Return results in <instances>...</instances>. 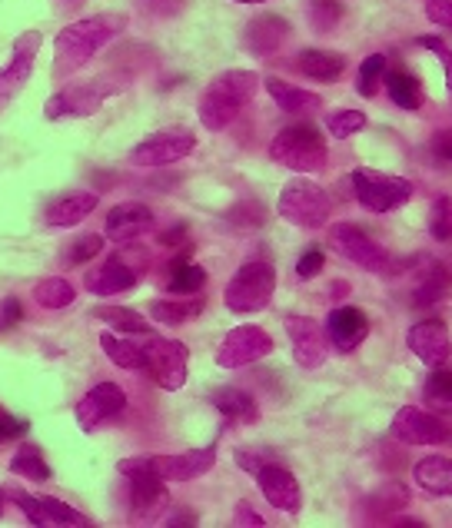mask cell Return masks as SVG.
Segmentation results:
<instances>
[{
  "mask_svg": "<svg viewBox=\"0 0 452 528\" xmlns=\"http://www.w3.org/2000/svg\"><path fill=\"white\" fill-rule=\"evenodd\" d=\"M27 429H30V422L17 419V416H10V412L0 409V439H20Z\"/></svg>",
  "mask_w": 452,
  "mask_h": 528,
  "instance_id": "48",
  "label": "cell"
},
{
  "mask_svg": "<svg viewBox=\"0 0 452 528\" xmlns=\"http://www.w3.org/2000/svg\"><path fill=\"white\" fill-rule=\"evenodd\" d=\"M127 27L123 14H94L84 17L77 24L64 27L54 40V77L67 80L74 77L80 67L90 64L100 50H104L120 30Z\"/></svg>",
  "mask_w": 452,
  "mask_h": 528,
  "instance_id": "1",
  "label": "cell"
},
{
  "mask_svg": "<svg viewBox=\"0 0 452 528\" xmlns=\"http://www.w3.org/2000/svg\"><path fill=\"white\" fill-rule=\"evenodd\" d=\"M104 230H107V240L130 243L153 230V210L147 203H120L107 213Z\"/></svg>",
  "mask_w": 452,
  "mask_h": 528,
  "instance_id": "22",
  "label": "cell"
},
{
  "mask_svg": "<svg viewBox=\"0 0 452 528\" xmlns=\"http://www.w3.org/2000/svg\"><path fill=\"white\" fill-rule=\"evenodd\" d=\"M100 349H104L110 362H117L120 369L147 372V352H143V343H133V339H127V336L104 333L100 336Z\"/></svg>",
  "mask_w": 452,
  "mask_h": 528,
  "instance_id": "30",
  "label": "cell"
},
{
  "mask_svg": "<svg viewBox=\"0 0 452 528\" xmlns=\"http://www.w3.org/2000/svg\"><path fill=\"white\" fill-rule=\"evenodd\" d=\"M67 4H77V0H67Z\"/></svg>",
  "mask_w": 452,
  "mask_h": 528,
  "instance_id": "57",
  "label": "cell"
},
{
  "mask_svg": "<svg viewBox=\"0 0 452 528\" xmlns=\"http://www.w3.org/2000/svg\"><path fill=\"white\" fill-rule=\"evenodd\" d=\"M283 326H286V336H290V343H293V359H296V366H303V369H320L326 356H330V339H326V333L320 329V323L310 316H286L283 319Z\"/></svg>",
  "mask_w": 452,
  "mask_h": 528,
  "instance_id": "15",
  "label": "cell"
},
{
  "mask_svg": "<svg viewBox=\"0 0 452 528\" xmlns=\"http://www.w3.org/2000/svg\"><path fill=\"white\" fill-rule=\"evenodd\" d=\"M97 203H100L97 193H90V190H70L64 196H57V200L47 206L44 220L50 226H60V230H67V226L84 223L87 216L97 210Z\"/></svg>",
  "mask_w": 452,
  "mask_h": 528,
  "instance_id": "25",
  "label": "cell"
},
{
  "mask_svg": "<svg viewBox=\"0 0 452 528\" xmlns=\"http://www.w3.org/2000/svg\"><path fill=\"white\" fill-rule=\"evenodd\" d=\"M127 409V396H123V389L117 382H100L87 392L84 399L77 402L74 416H77V426L84 432H94L97 426H104L107 419L120 416V412Z\"/></svg>",
  "mask_w": 452,
  "mask_h": 528,
  "instance_id": "16",
  "label": "cell"
},
{
  "mask_svg": "<svg viewBox=\"0 0 452 528\" xmlns=\"http://www.w3.org/2000/svg\"><path fill=\"white\" fill-rule=\"evenodd\" d=\"M413 479L423 492L452 499V459H446V455H426V459H419L413 465Z\"/></svg>",
  "mask_w": 452,
  "mask_h": 528,
  "instance_id": "26",
  "label": "cell"
},
{
  "mask_svg": "<svg viewBox=\"0 0 452 528\" xmlns=\"http://www.w3.org/2000/svg\"><path fill=\"white\" fill-rule=\"evenodd\" d=\"M236 525H263V519L250 509V502L236 505Z\"/></svg>",
  "mask_w": 452,
  "mask_h": 528,
  "instance_id": "50",
  "label": "cell"
},
{
  "mask_svg": "<svg viewBox=\"0 0 452 528\" xmlns=\"http://www.w3.org/2000/svg\"><path fill=\"white\" fill-rule=\"evenodd\" d=\"M266 90H270V97L276 100V107L286 110V113H313L316 107H323V100L316 97V93L303 90V87H293V84L276 80V77L266 80Z\"/></svg>",
  "mask_w": 452,
  "mask_h": 528,
  "instance_id": "29",
  "label": "cell"
},
{
  "mask_svg": "<svg viewBox=\"0 0 452 528\" xmlns=\"http://www.w3.org/2000/svg\"><path fill=\"white\" fill-rule=\"evenodd\" d=\"M183 236H187V226H173V230H167V233H160V243L163 246H177V243H183Z\"/></svg>",
  "mask_w": 452,
  "mask_h": 528,
  "instance_id": "51",
  "label": "cell"
},
{
  "mask_svg": "<svg viewBox=\"0 0 452 528\" xmlns=\"http://www.w3.org/2000/svg\"><path fill=\"white\" fill-rule=\"evenodd\" d=\"M94 316L104 319L110 329H120V333H127V336H150L153 333L147 319H143L140 313H133V309H123V306H100V309H94Z\"/></svg>",
  "mask_w": 452,
  "mask_h": 528,
  "instance_id": "37",
  "label": "cell"
},
{
  "mask_svg": "<svg viewBox=\"0 0 452 528\" xmlns=\"http://www.w3.org/2000/svg\"><path fill=\"white\" fill-rule=\"evenodd\" d=\"M446 296H449V273L443 266H436V269H429L423 283L416 286L413 303L416 306H433V303H439V299H446Z\"/></svg>",
  "mask_w": 452,
  "mask_h": 528,
  "instance_id": "38",
  "label": "cell"
},
{
  "mask_svg": "<svg viewBox=\"0 0 452 528\" xmlns=\"http://www.w3.org/2000/svg\"><path fill=\"white\" fill-rule=\"evenodd\" d=\"M7 495L20 505V512H24L34 525H90L84 512H77L74 505H67L60 499H50V495H27L17 489H10Z\"/></svg>",
  "mask_w": 452,
  "mask_h": 528,
  "instance_id": "19",
  "label": "cell"
},
{
  "mask_svg": "<svg viewBox=\"0 0 452 528\" xmlns=\"http://www.w3.org/2000/svg\"><path fill=\"white\" fill-rule=\"evenodd\" d=\"M256 485H260L263 499L273 505V509L280 512H290L296 515L303 509V492H300V482H296V475L286 469L283 462H270L263 465L260 472H256Z\"/></svg>",
  "mask_w": 452,
  "mask_h": 528,
  "instance_id": "18",
  "label": "cell"
},
{
  "mask_svg": "<svg viewBox=\"0 0 452 528\" xmlns=\"http://www.w3.org/2000/svg\"><path fill=\"white\" fill-rule=\"evenodd\" d=\"M423 399L433 412H443V416H452V369L433 366L429 372L426 386H423Z\"/></svg>",
  "mask_w": 452,
  "mask_h": 528,
  "instance_id": "34",
  "label": "cell"
},
{
  "mask_svg": "<svg viewBox=\"0 0 452 528\" xmlns=\"http://www.w3.org/2000/svg\"><path fill=\"white\" fill-rule=\"evenodd\" d=\"M349 293V283H333V296L339 299V296H346Z\"/></svg>",
  "mask_w": 452,
  "mask_h": 528,
  "instance_id": "54",
  "label": "cell"
},
{
  "mask_svg": "<svg viewBox=\"0 0 452 528\" xmlns=\"http://www.w3.org/2000/svg\"><path fill=\"white\" fill-rule=\"evenodd\" d=\"M10 472L20 475V479H30V482L50 479V465L37 445H20V449L14 452V459H10Z\"/></svg>",
  "mask_w": 452,
  "mask_h": 528,
  "instance_id": "36",
  "label": "cell"
},
{
  "mask_svg": "<svg viewBox=\"0 0 452 528\" xmlns=\"http://www.w3.org/2000/svg\"><path fill=\"white\" fill-rule=\"evenodd\" d=\"M130 482V505L137 519H157L170 509V492L157 472H133L127 475Z\"/></svg>",
  "mask_w": 452,
  "mask_h": 528,
  "instance_id": "21",
  "label": "cell"
},
{
  "mask_svg": "<svg viewBox=\"0 0 452 528\" xmlns=\"http://www.w3.org/2000/svg\"><path fill=\"white\" fill-rule=\"evenodd\" d=\"M77 299V289L64 276H47L34 286V303L44 309H67Z\"/></svg>",
  "mask_w": 452,
  "mask_h": 528,
  "instance_id": "35",
  "label": "cell"
},
{
  "mask_svg": "<svg viewBox=\"0 0 452 528\" xmlns=\"http://www.w3.org/2000/svg\"><path fill=\"white\" fill-rule=\"evenodd\" d=\"M296 67L300 74H306L310 80H320V84H336L346 70V57L343 54H333V50H303L296 57Z\"/></svg>",
  "mask_w": 452,
  "mask_h": 528,
  "instance_id": "27",
  "label": "cell"
},
{
  "mask_svg": "<svg viewBox=\"0 0 452 528\" xmlns=\"http://www.w3.org/2000/svg\"><path fill=\"white\" fill-rule=\"evenodd\" d=\"M290 37V24L280 14H260L253 17L243 30V47L253 57H270L283 47V40Z\"/></svg>",
  "mask_w": 452,
  "mask_h": 528,
  "instance_id": "24",
  "label": "cell"
},
{
  "mask_svg": "<svg viewBox=\"0 0 452 528\" xmlns=\"http://www.w3.org/2000/svg\"><path fill=\"white\" fill-rule=\"evenodd\" d=\"M363 127H366L363 110H339V113H330V117H326V130H330L336 140H349Z\"/></svg>",
  "mask_w": 452,
  "mask_h": 528,
  "instance_id": "40",
  "label": "cell"
},
{
  "mask_svg": "<svg viewBox=\"0 0 452 528\" xmlns=\"http://www.w3.org/2000/svg\"><path fill=\"white\" fill-rule=\"evenodd\" d=\"M120 87H113L110 80H87V84L64 87L60 93L47 100L44 117L47 120H77V117H94L104 107L107 97H113Z\"/></svg>",
  "mask_w": 452,
  "mask_h": 528,
  "instance_id": "9",
  "label": "cell"
},
{
  "mask_svg": "<svg viewBox=\"0 0 452 528\" xmlns=\"http://www.w3.org/2000/svg\"><path fill=\"white\" fill-rule=\"evenodd\" d=\"M193 150H197V137L187 127H167L137 143L130 150V163L133 167H170L177 160H187Z\"/></svg>",
  "mask_w": 452,
  "mask_h": 528,
  "instance_id": "11",
  "label": "cell"
},
{
  "mask_svg": "<svg viewBox=\"0 0 452 528\" xmlns=\"http://www.w3.org/2000/svg\"><path fill=\"white\" fill-rule=\"evenodd\" d=\"M406 346L413 349V356H419V362H426V366H443L452 352L449 329L443 319H419L416 326H409Z\"/></svg>",
  "mask_w": 452,
  "mask_h": 528,
  "instance_id": "20",
  "label": "cell"
},
{
  "mask_svg": "<svg viewBox=\"0 0 452 528\" xmlns=\"http://www.w3.org/2000/svg\"><path fill=\"white\" fill-rule=\"evenodd\" d=\"M217 465V449H193L177 455H133V459L117 462L120 475L133 472H157L163 482H193L207 475Z\"/></svg>",
  "mask_w": 452,
  "mask_h": 528,
  "instance_id": "5",
  "label": "cell"
},
{
  "mask_svg": "<svg viewBox=\"0 0 452 528\" xmlns=\"http://www.w3.org/2000/svg\"><path fill=\"white\" fill-rule=\"evenodd\" d=\"M273 352V336L260 326H236L223 336L217 349V366L220 369H243L253 362L266 359Z\"/></svg>",
  "mask_w": 452,
  "mask_h": 528,
  "instance_id": "13",
  "label": "cell"
},
{
  "mask_svg": "<svg viewBox=\"0 0 452 528\" xmlns=\"http://www.w3.org/2000/svg\"><path fill=\"white\" fill-rule=\"evenodd\" d=\"M203 283H207V269H203V266L190 263V260H173V263H170L167 293L190 296V293H200Z\"/></svg>",
  "mask_w": 452,
  "mask_h": 528,
  "instance_id": "33",
  "label": "cell"
},
{
  "mask_svg": "<svg viewBox=\"0 0 452 528\" xmlns=\"http://www.w3.org/2000/svg\"><path fill=\"white\" fill-rule=\"evenodd\" d=\"M203 313V299H157L150 303V316L163 326H183Z\"/></svg>",
  "mask_w": 452,
  "mask_h": 528,
  "instance_id": "32",
  "label": "cell"
},
{
  "mask_svg": "<svg viewBox=\"0 0 452 528\" xmlns=\"http://www.w3.org/2000/svg\"><path fill=\"white\" fill-rule=\"evenodd\" d=\"M419 47H429V50H436V57H439V64H443L446 70V90L452 93V50L443 44L439 37H419Z\"/></svg>",
  "mask_w": 452,
  "mask_h": 528,
  "instance_id": "46",
  "label": "cell"
},
{
  "mask_svg": "<svg viewBox=\"0 0 452 528\" xmlns=\"http://www.w3.org/2000/svg\"><path fill=\"white\" fill-rule=\"evenodd\" d=\"M386 77V57L383 54H373L366 57L363 64H359V80H356V90L363 93V97H373L379 80Z\"/></svg>",
  "mask_w": 452,
  "mask_h": 528,
  "instance_id": "42",
  "label": "cell"
},
{
  "mask_svg": "<svg viewBox=\"0 0 452 528\" xmlns=\"http://www.w3.org/2000/svg\"><path fill=\"white\" fill-rule=\"evenodd\" d=\"M4 495H7V492H4V489H0V515H4Z\"/></svg>",
  "mask_w": 452,
  "mask_h": 528,
  "instance_id": "55",
  "label": "cell"
},
{
  "mask_svg": "<svg viewBox=\"0 0 452 528\" xmlns=\"http://www.w3.org/2000/svg\"><path fill=\"white\" fill-rule=\"evenodd\" d=\"M236 4H263V0H236Z\"/></svg>",
  "mask_w": 452,
  "mask_h": 528,
  "instance_id": "56",
  "label": "cell"
},
{
  "mask_svg": "<svg viewBox=\"0 0 452 528\" xmlns=\"http://www.w3.org/2000/svg\"><path fill=\"white\" fill-rule=\"evenodd\" d=\"M429 236L433 240H452V196H439L429 206Z\"/></svg>",
  "mask_w": 452,
  "mask_h": 528,
  "instance_id": "41",
  "label": "cell"
},
{
  "mask_svg": "<svg viewBox=\"0 0 452 528\" xmlns=\"http://www.w3.org/2000/svg\"><path fill=\"white\" fill-rule=\"evenodd\" d=\"M326 243H330V250L343 256V260L363 266L366 273H386V269H389V253L366 230H359L356 223H336V226H330V236H326Z\"/></svg>",
  "mask_w": 452,
  "mask_h": 528,
  "instance_id": "10",
  "label": "cell"
},
{
  "mask_svg": "<svg viewBox=\"0 0 452 528\" xmlns=\"http://www.w3.org/2000/svg\"><path fill=\"white\" fill-rule=\"evenodd\" d=\"M20 319H24V306H20L14 296H10V299H4V306H0V329H10V326H17Z\"/></svg>",
  "mask_w": 452,
  "mask_h": 528,
  "instance_id": "49",
  "label": "cell"
},
{
  "mask_svg": "<svg viewBox=\"0 0 452 528\" xmlns=\"http://www.w3.org/2000/svg\"><path fill=\"white\" fill-rule=\"evenodd\" d=\"M273 293H276V269L266 260H250L236 269L233 279L226 283L223 303L230 313L246 316V313H260V309L270 306Z\"/></svg>",
  "mask_w": 452,
  "mask_h": 528,
  "instance_id": "4",
  "label": "cell"
},
{
  "mask_svg": "<svg viewBox=\"0 0 452 528\" xmlns=\"http://www.w3.org/2000/svg\"><path fill=\"white\" fill-rule=\"evenodd\" d=\"M369 336V319L356 306H336L326 319V339L339 352H353Z\"/></svg>",
  "mask_w": 452,
  "mask_h": 528,
  "instance_id": "23",
  "label": "cell"
},
{
  "mask_svg": "<svg viewBox=\"0 0 452 528\" xmlns=\"http://www.w3.org/2000/svg\"><path fill=\"white\" fill-rule=\"evenodd\" d=\"M270 462H280V459H276V452H266V449H240V452H236V465L246 469L250 475H256L263 465H270Z\"/></svg>",
  "mask_w": 452,
  "mask_h": 528,
  "instance_id": "44",
  "label": "cell"
},
{
  "mask_svg": "<svg viewBox=\"0 0 452 528\" xmlns=\"http://www.w3.org/2000/svg\"><path fill=\"white\" fill-rule=\"evenodd\" d=\"M197 522V515H177V519H170V525H193Z\"/></svg>",
  "mask_w": 452,
  "mask_h": 528,
  "instance_id": "53",
  "label": "cell"
},
{
  "mask_svg": "<svg viewBox=\"0 0 452 528\" xmlns=\"http://www.w3.org/2000/svg\"><path fill=\"white\" fill-rule=\"evenodd\" d=\"M349 183H353L359 206H366L369 213H393L399 206H406L409 196H413V183H409L406 176H393V173L369 170V167L353 170Z\"/></svg>",
  "mask_w": 452,
  "mask_h": 528,
  "instance_id": "7",
  "label": "cell"
},
{
  "mask_svg": "<svg viewBox=\"0 0 452 528\" xmlns=\"http://www.w3.org/2000/svg\"><path fill=\"white\" fill-rule=\"evenodd\" d=\"M37 50H40V34L37 30H24L14 40V57H10L7 67H0V113H4L20 90L27 87L30 74H34L37 64Z\"/></svg>",
  "mask_w": 452,
  "mask_h": 528,
  "instance_id": "14",
  "label": "cell"
},
{
  "mask_svg": "<svg viewBox=\"0 0 452 528\" xmlns=\"http://www.w3.org/2000/svg\"><path fill=\"white\" fill-rule=\"evenodd\" d=\"M383 80H386V90H389V97H393L396 107H403V110L423 107V87H419V80L409 74V70L393 67Z\"/></svg>",
  "mask_w": 452,
  "mask_h": 528,
  "instance_id": "31",
  "label": "cell"
},
{
  "mask_svg": "<svg viewBox=\"0 0 452 528\" xmlns=\"http://www.w3.org/2000/svg\"><path fill=\"white\" fill-rule=\"evenodd\" d=\"M426 17L436 27H452V0H426Z\"/></svg>",
  "mask_w": 452,
  "mask_h": 528,
  "instance_id": "47",
  "label": "cell"
},
{
  "mask_svg": "<svg viewBox=\"0 0 452 528\" xmlns=\"http://www.w3.org/2000/svg\"><path fill=\"white\" fill-rule=\"evenodd\" d=\"M326 157H330V150H326L323 133L313 123L286 127L270 143V160L293 173H320L326 167Z\"/></svg>",
  "mask_w": 452,
  "mask_h": 528,
  "instance_id": "3",
  "label": "cell"
},
{
  "mask_svg": "<svg viewBox=\"0 0 452 528\" xmlns=\"http://www.w3.org/2000/svg\"><path fill=\"white\" fill-rule=\"evenodd\" d=\"M143 253H113L110 260H104L100 266H94L90 273L84 276V286L90 289L94 296H117V293H127L140 283L143 276Z\"/></svg>",
  "mask_w": 452,
  "mask_h": 528,
  "instance_id": "12",
  "label": "cell"
},
{
  "mask_svg": "<svg viewBox=\"0 0 452 528\" xmlns=\"http://www.w3.org/2000/svg\"><path fill=\"white\" fill-rule=\"evenodd\" d=\"M343 14H346V7L339 4V0H310V24L316 27V30H333L339 20H343Z\"/></svg>",
  "mask_w": 452,
  "mask_h": 528,
  "instance_id": "43",
  "label": "cell"
},
{
  "mask_svg": "<svg viewBox=\"0 0 452 528\" xmlns=\"http://www.w3.org/2000/svg\"><path fill=\"white\" fill-rule=\"evenodd\" d=\"M150 4H153V7H157V10H160V14H167V7H163V0H150ZM180 4H183V0H170V7H173V10H177Z\"/></svg>",
  "mask_w": 452,
  "mask_h": 528,
  "instance_id": "52",
  "label": "cell"
},
{
  "mask_svg": "<svg viewBox=\"0 0 452 528\" xmlns=\"http://www.w3.org/2000/svg\"><path fill=\"white\" fill-rule=\"evenodd\" d=\"M143 352H147V376L157 382L160 389L177 392L187 386L190 376V352L180 339H163V336H147L143 343Z\"/></svg>",
  "mask_w": 452,
  "mask_h": 528,
  "instance_id": "8",
  "label": "cell"
},
{
  "mask_svg": "<svg viewBox=\"0 0 452 528\" xmlns=\"http://www.w3.org/2000/svg\"><path fill=\"white\" fill-rule=\"evenodd\" d=\"M213 406H217L230 422H256L260 419L256 399L250 396V392H243L236 386H220L217 392H213Z\"/></svg>",
  "mask_w": 452,
  "mask_h": 528,
  "instance_id": "28",
  "label": "cell"
},
{
  "mask_svg": "<svg viewBox=\"0 0 452 528\" xmlns=\"http://www.w3.org/2000/svg\"><path fill=\"white\" fill-rule=\"evenodd\" d=\"M260 77L253 70H223L217 80H210V87L200 93V123L213 133L226 130L240 117V110L253 100Z\"/></svg>",
  "mask_w": 452,
  "mask_h": 528,
  "instance_id": "2",
  "label": "cell"
},
{
  "mask_svg": "<svg viewBox=\"0 0 452 528\" xmlns=\"http://www.w3.org/2000/svg\"><path fill=\"white\" fill-rule=\"evenodd\" d=\"M393 436L406 445H439L446 442V426L433 409L403 406L393 416Z\"/></svg>",
  "mask_w": 452,
  "mask_h": 528,
  "instance_id": "17",
  "label": "cell"
},
{
  "mask_svg": "<svg viewBox=\"0 0 452 528\" xmlns=\"http://www.w3.org/2000/svg\"><path fill=\"white\" fill-rule=\"evenodd\" d=\"M323 266H326V253L320 250V246H313V250H306L300 256V263H296V276H300V279H313V276L323 273Z\"/></svg>",
  "mask_w": 452,
  "mask_h": 528,
  "instance_id": "45",
  "label": "cell"
},
{
  "mask_svg": "<svg viewBox=\"0 0 452 528\" xmlns=\"http://www.w3.org/2000/svg\"><path fill=\"white\" fill-rule=\"evenodd\" d=\"M100 250H104V236L84 233V236H77V240L67 246L64 260H67V266H87L90 260H97Z\"/></svg>",
  "mask_w": 452,
  "mask_h": 528,
  "instance_id": "39",
  "label": "cell"
},
{
  "mask_svg": "<svg viewBox=\"0 0 452 528\" xmlns=\"http://www.w3.org/2000/svg\"><path fill=\"white\" fill-rule=\"evenodd\" d=\"M276 213H280L286 223L300 226V230H323V226L330 223L333 203L323 186H316L310 180H293L280 190Z\"/></svg>",
  "mask_w": 452,
  "mask_h": 528,
  "instance_id": "6",
  "label": "cell"
}]
</instances>
